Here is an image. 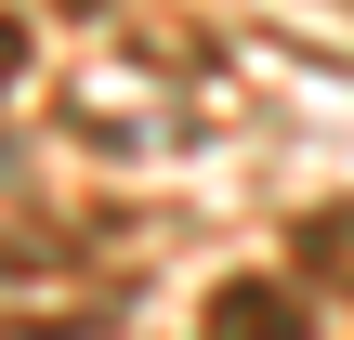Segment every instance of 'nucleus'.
Wrapping results in <instances>:
<instances>
[{
    "label": "nucleus",
    "mask_w": 354,
    "mask_h": 340,
    "mask_svg": "<svg viewBox=\"0 0 354 340\" xmlns=\"http://www.w3.org/2000/svg\"><path fill=\"white\" fill-rule=\"evenodd\" d=\"M197 340H315V288L302 275H223L197 301Z\"/></svg>",
    "instance_id": "1"
},
{
    "label": "nucleus",
    "mask_w": 354,
    "mask_h": 340,
    "mask_svg": "<svg viewBox=\"0 0 354 340\" xmlns=\"http://www.w3.org/2000/svg\"><path fill=\"white\" fill-rule=\"evenodd\" d=\"M315 275L354 288V210H342V223H302V288H315Z\"/></svg>",
    "instance_id": "2"
},
{
    "label": "nucleus",
    "mask_w": 354,
    "mask_h": 340,
    "mask_svg": "<svg viewBox=\"0 0 354 340\" xmlns=\"http://www.w3.org/2000/svg\"><path fill=\"white\" fill-rule=\"evenodd\" d=\"M13 66H26V26H13V13H0V79H13Z\"/></svg>",
    "instance_id": "3"
}]
</instances>
